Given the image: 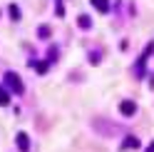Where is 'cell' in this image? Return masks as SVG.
Instances as JSON below:
<instances>
[{"mask_svg": "<svg viewBox=\"0 0 154 152\" xmlns=\"http://www.w3.org/2000/svg\"><path fill=\"white\" fill-rule=\"evenodd\" d=\"M3 80H5V85H8V87H10L15 95H23V90H25V87H23V80H20V75H17V72L8 70Z\"/></svg>", "mask_w": 154, "mask_h": 152, "instance_id": "1", "label": "cell"}, {"mask_svg": "<svg viewBox=\"0 0 154 152\" xmlns=\"http://www.w3.org/2000/svg\"><path fill=\"white\" fill-rule=\"evenodd\" d=\"M152 50H154V43H149V45H147V50L139 55L137 65H134V75H137V78H142V75H144V62H147V58H149V52H152Z\"/></svg>", "mask_w": 154, "mask_h": 152, "instance_id": "2", "label": "cell"}, {"mask_svg": "<svg viewBox=\"0 0 154 152\" xmlns=\"http://www.w3.org/2000/svg\"><path fill=\"white\" fill-rule=\"evenodd\" d=\"M119 112H122V115H127V117H132L134 112H137V105H134L132 100H122L119 102Z\"/></svg>", "mask_w": 154, "mask_h": 152, "instance_id": "3", "label": "cell"}, {"mask_svg": "<svg viewBox=\"0 0 154 152\" xmlns=\"http://www.w3.org/2000/svg\"><path fill=\"white\" fill-rule=\"evenodd\" d=\"M94 130L97 132H104V135H114V132H117V127H112V125H107V122H100V120H94Z\"/></svg>", "mask_w": 154, "mask_h": 152, "instance_id": "4", "label": "cell"}, {"mask_svg": "<svg viewBox=\"0 0 154 152\" xmlns=\"http://www.w3.org/2000/svg\"><path fill=\"white\" fill-rule=\"evenodd\" d=\"M15 145L20 147L23 152H27V150H30V140H27V135H25V132H17V137H15Z\"/></svg>", "mask_w": 154, "mask_h": 152, "instance_id": "5", "label": "cell"}, {"mask_svg": "<svg viewBox=\"0 0 154 152\" xmlns=\"http://www.w3.org/2000/svg\"><path fill=\"white\" fill-rule=\"evenodd\" d=\"M134 147H139V140L137 137H124V142H122V150H134Z\"/></svg>", "mask_w": 154, "mask_h": 152, "instance_id": "6", "label": "cell"}, {"mask_svg": "<svg viewBox=\"0 0 154 152\" xmlns=\"http://www.w3.org/2000/svg\"><path fill=\"white\" fill-rule=\"evenodd\" d=\"M92 8L100 13H107L109 10V0H92Z\"/></svg>", "mask_w": 154, "mask_h": 152, "instance_id": "7", "label": "cell"}, {"mask_svg": "<svg viewBox=\"0 0 154 152\" xmlns=\"http://www.w3.org/2000/svg\"><path fill=\"white\" fill-rule=\"evenodd\" d=\"M77 25H80L82 30H90V27H92V20H90V15H80V17H77Z\"/></svg>", "mask_w": 154, "mask_h": 152, "instance_id": "8", "label": "cell"}, {"mask_svg": "<svg viewBox=\"0 0 154 152\" xmlns=\"http://www.w3.org/2000/svg\"><path fill=\"white\" fill-rule=\"evenodd\" d=\"M8 102H10V92L5 87H0V105H8Z\"/></svg>", "mask_w": 154, "mask_h": 152, "instance_id": "9", "label": "cell"}, {"mask_svg": "<svg viewBox=\"0 0 154 152\" xmlns=\"http://www.w3.org/2000/svg\"><path fill=\"white\" fill-rule=\"evenodd\" d=\"M8 10H10V17H13V20H20V10H17V5H10Z\"/></svg>", "mask_w": 154, "mask_h": 152, "instance_id": "10", "label": "cell"}, {"mask_svg": "<svg viewBox=\"0 0 154 152\" xmlns=\"http://www.w3.org/2000/svg\"><path fill=\"white\" fill-rule=\"evenodd\" d=\"M37 35H40V37H50V27H47V25H40V27H37Z\"/></svg>", "mask_w": 154, "mask_h": 152, "instance_id": "11", "label": "cell"}, {"mask_svg": "<svg viewBox=\"0 0 154 152\" xmlns=\"http://www.w3.org/2000/svg\"><path fill=\"white\" fill-rule=\"evenodd\" d=\"M100 58H102V55H100L97 50H92V52H90V62H92V65H97V62H100Z\"/></svg>", "mask_w": 154, "mask_h": 152, "instance_id": "12", "label": "cell"}, {"mask_svg": "<svg viewBox=\"0 0 154 152\" xmlns=\"http://www.w3.org/2000/svg\"><path fill=\"white\" fill-rule=\"evenodd\" d=\"M47 58H50V62L57 58V47H50V52H47Z\"/></svg>", "mask_w": 154, "mask_h": 152, "instance_id": "13", "label": "cell"}, {"mask_svg": "<svg viewBox=\"0 0 154 152\" xmlns=\"http://www.w3.org/2000/svg\"><path fill=\"white\" fill-rule=\"evenodd\" d=\"M144 152H154V140L149 142V147H147V150H144Z\"/></svg>", "mask_w": 154, "mask_h": 152, "instance_id": "14", "label": "cell"}]
</instances>
